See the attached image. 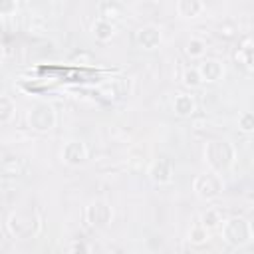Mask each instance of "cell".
Here are the masks:
<instances>
[{
  "label": "cell",
  "mask_w": 254,
  "mask_h": 254,
  "mask_svg": "<svg viewBox=\"0 0 254 254\" xmlns=\"http://www.w3.org/2000/svg\"><path fill=\"white\" fill-rule=\"evenodd\" d=\"M204 159L212 173H224L234 163V147L226 141H210L204 147Z\"/></svg>",
  "instance_id": "6da1fadb"
},
{
  "label": "cell",
  "mask_w": 254,
  "mask_h": 254,
  "mask_svg": "<svg viewBox=\"0 0 254 254\" xmlns=\"http://www.w3.org/2000/svg\"><path fill=\"white\" fill-rule=\"evenodd\" d=\"M222 236L232 246H244L252 240V226L242 216H232L222 224Z\"/></svg>",
  "instance_id": "7a4b0ae2"
},
{
  "label": "cell",
  "mask_w": 254,
  "mask_h": 254,
  "mask_svg": "<svg viewBox=\"0 0 254 254\" xmlns=\"http://www.w3.org/2000/svg\"><path fill=\"white\" fill-rule=\"evenodd\" d=\"M38 216L32 210H16L10 220H8V228L16 238H30L38 232Z\"/></svg>",
  "instance_id": "3957f363"
},
{
  "label": "cell",
  "mask_w": 254,
  "mask_h": 254,
  "mask_svg": "<svg viewBox=\"0 0 254 254\" xmlns=\"http://www.w3.org/2000/svg\"><path fill=\"white\" fill-rule=\"evenodd\" d=\"M192 189H194L198 198L212 200L222 192V181H220V177L216 173H204V175H198L194 179Z\"/></svg>",
  "instance_id": "277c9868"
},
{
  "label": "cell",
  "mask_w": 254,
  "mask_h": 254,
  "mask_svg": "<svg viewBox=\"0 0 254 254\" xmlns=\"http://www.w3.org/2000/svg\"><path fill=\"white\" fill-rule=\"evenodd\" d=\"M28 125L34 131H50L56 125V111L50 103H38L28 113Z\"/></svg>",
  "instance_id": "5b68a950"
},
{
  "label": "cell",
  "mask_w": 254,
  "mask_h": 254,
  "mask_svg": "<svg viewBox=\"0 0 254 254\" xmlns=\"http://www.w3.org/2000/svg\"><path fill=\"white\" fill-rule=\"evenodd\" d=\"M85 218L91 226H105L111 220V206L103 200H93L85 208Z\"/></svg>",
  "instance_id": "8992f818"
},
{
  "label": "cell",
  "mask_w": 254,
  "mask_h": 254,
  "mask_svg": "<svg viewBox=\"0 0 254 254\" xmlns=\"http://www.w3.org/2000/svg\"><path fill=\"white\" fill-rule=\"evenodd\" d=\"M62 159L67 163V165H81L85 159H87V149L83 143L79 141H67L62 149Z\"/></svg>",
  "instance_id": "52a82bcc"
},
{
  "label": "cell",
  "mask_w": 254,
  "mask_h": 254,
  "mask_svg": "<svg viewBox=\"0 0 254 254\" xmlns=\"http://www.w3.org/2000/svg\"><path fill=\"white\" fill-rule=\"evenodd\" d=\"M137 42L145 50H153V48H157L161 44V30L157 26H153V24L141 26L137 30Z\"/></svg>",
  "instance_id": "ba28073f"
},
{
  "label": "cell",
  "mask_w": 254,
  "mask_h": 254,
  "mask_svg": "<svg viewBox=\"0 0 254 254\" xmlns=\"http://www.w3.org/2000/svg\"><path fill=\"white\" fill-rule=\"evenodd\" d=\"M149 177H151L153 183H159V185L169 183L173 179V165H171V161H167V159L155 161L151 165V169H149Z\"/></svg>",
  "instance_id": "9c48e42d"
},
{
  "label": "cell",
  "mask_w": 254,
  "mask_h": 254,
  "mask_svg": "<svg viewBox=\"0 0 254 254\" xmlns=\"http://www.w3.org/2000/svg\"><path fill=\"white\" fill-rule=\"evenodd\" d=\"M196 69H198V75L202 81H218L224 73L222 64L218 60H204Z\"/></svg>",
  "instance_id": "30bf717a"
},
{
  "label": "cell",
  "mask_w": 254,
  "mask_h": 254,
  "mask_svg": "<svg viewBox=\"0 0 254 254\" xmlns=\"http://www.w3.org/2000/svg\"><path fill=\"white\" fill-rule=\"evenodd\" d=\"M97 10H99V18H101V20L111 22V20L123 16L125 6H123L121 2H117V0H103V2H99Z\"/></svg>",
  "instance_id": "8fae6325"
},
{
  "label": "cell",
  "mask_w": 254,
  "mask_h": 254,
  "mask_svg": "<svg viewBox=\"0 0 254 254\" xmlns=\"http://www.w3.org/2000/svg\"><path fill=\"white\" fill-rule=\"evenodd\" d=\"M175 10L183 18H194L204 10V4L200 0H179L175 4Z\"/></svg>",
  "instance_id": "7c38bea8"
},
{
  "label": "cell",
  "mask_w": 254,
  "mask_h": 254,
  "mask_svg": "<svg viewBox=\"0 0 254 254\" xmlns=\"http://www.w3.org/2000/svg\"><path fill=\"white\" fill-rule=\"evenodd\" d=\"M91 30H93V36H95L99 42H107V40H111L113 34H115L113 22H107V20H101V18L95 20V24H93Z\"/></svg>",
  "instance_id": "4fadbf2b"
},
{
  "label": "cell",
  "mask_w": 254,
  "mask_h": 254,
  "mask_svg": "<svg viewBox=\"0 0 254 254\" xmlns=\"http://www.w3.org/2000/svg\"><path fill=\"white\" fill-rule=\"evenodd\" d=\"M173 107H175V113H179V115H190L194 111V99L187 93H179L175 97Z\"/></svg>",
  "instance_id": "5bb4252c"
},
{
  "label": "cell",
  "mask_w": 254,
  "mask_h": 254,
  "mask_svg": "<svg viewBox=\"0 0 254 254\" xmlns=\"http://www.w3.org/2000/svg\"><path fill=\"white\" fill-rule=\"evenodd\" d=\"M234 58H236V62H238V64H242V65H246V67H250V65H252V42H250L248 38H246V40H244V44L236 50Z\"/></svg>",
  "instance_id": "9a60e30c"
},
{
  "label": "cell",
  "mask_w": 254,
  "mask_h": 254,
  "mask_svg": "<svg viewBox=\"0 0 254 254\" xmlns=\"http://www.w3.org/2000/svg\"><path fill=\"white\" fill-rule=\"evenodd\" d=\"M218 224H220V214L214 208H208V210L202 212V216H200V226L202 228L210 230V228H216Z\"/></svg>",
  "instance_id": "2e32d148"
},
{
  "label": "cell",
  "mask_w": 254,
  "mask_h": 254,
  "mask_svg": "<svg viewBox=\"0 0 254 254\" xmlns=\"http://www.w3.org/2000/svg\"><path fill=\"white\" fill-rule=\"evenodd\" d=\"M14 115V101L8 95H0V123L10 121Z\"/></svg>",
  "instance_id": "e0dca14e"
},
{
  "label": "cell",
  "mask_w": 254,
  "mask_h": 254,
  "mask_svg": "<svg viewBox=\"0 0 254 254\" xmlns=\"http://www.w3.org/2000/svg\"><path fill=\"white\" fill-rule=\"evenodd\" d=\"M204 50H206V44L200 38H190L189 44H187V54L190 58H200L204 54Z\"/></svg>",
  "instance_id": "ac0fdd59"
},
{
  "label": "cell",
  "mask_w": 254,
  "mask_h": 254,
  "mask_svg": "<svg viewBox=\"0 0 254 254\" xmlns=\"http://www.w3.org/2000/svg\"><path fill=\"white\" fill-rule=\"evenodd\" d=\"M183 81H185V85H189V87H198V85L202 83V79H200L196 67H187L185 73H183Z\"/></svg>",
  "instance_id": "d6986e66"
},
{
  "label": "cell",
  "mask_w": 254,
  "mask_h": 254,
  "mask_svg": "<svg viewBox=\"0 0 254 254\" xmlns=\"http://www.w3.org/2000/svg\"><path fill=\"white\" fill-rule=\"evenodd\" d=\"M189 238H190V242H194V244H202V242L208 238V230L202 228L200 224H198V226H192L190 232H189Z\"/></svg>",
  "instance_id": "ffe728a7"
},
{
  "label": "cell",
  "mask_w": 254,
  "mask_h": 254,
  "mask_svg": "<svg viewBox=\"0 0 254 254\" xmlns=\"http://www.w3.org/2000/svg\"><path fill=\"white\" fill-rule=\"evenodd\" d=\"M238 125H240V129H242L244 133H250V131L254 129V115H252L250 111L242 113V115L238 117Z\"/></svg>",
  "instance_id": "44dd1931"
},
{
  "label": "cell",
  "mask_w": 254,
  "mask_h": 254,
  "mask_svg": "<svg viewBox=\"0 0 254 254\" xmlns=\"http://www.w3.org/2000/svg\"><path fill=\"white\" fill-rule=\"evenodd\" d=\"M18 10L16 0H0V16H12Z\"/></svg>",
  "instance_id": "7402d4cb"
},
{
  "label": "cell",
  "mask_w": 254,
  "mask_h": 254,
  "mask_svg": "<svg viewBox=\"0 0 254 254\" xmlns=\"http://www.w3.org/2000/svg\"><path fill=\"white\" fill-rule=\"evenodd\" d=\"M71 250H73V254H85L87 252V244L83 240H75L71 244Z\"/></svg>",
  "instance_id": "603a6c76"
},
{
  "label": "cell",
  "mask_w": 254,
  "mask_h": 254,
  "mask_svg": "<svg viewBox=\"0 0 254 254\" xmlns=\"http://www.w3.org/2000/svg\"><path fill=\"white\" fill-rule=\"evenodd\" d=\"M206 254H214V252H206Z\"/></svg>",
  "instance_id": "cb8c5ba5"
}]
</instances>
